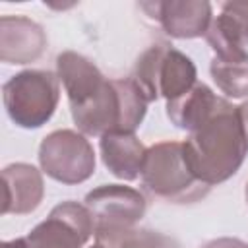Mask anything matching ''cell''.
<instances>
[{"instance_id": "1", "label": "cell", "mask_w": 248, "mask_h": 248, "mask_svg": "<svg viewBox=\"0 0 248 248\" xmlns=\"http://www.w3.org/2000/svg\"><path fill=\"white\" fill-rule=\"evenodd\" d=\"M56 76L62 81L74 124L81 134H134L145 118L147 99L132 78L108 79L85 56L64 50L56 56Z\"/></svg>"}, {"instance_id": "2", "label": "cell", "mask_w": 248, "mask_h": 248, "mask_svg": "<svg viewBox=\"0 0 248 248\" xmlns=\"http://www.w3.org/2000/svg\"><path fill=\"white\" fill-rule=\"evenodd\" d=\"M182 147L184 159L200 182L213 186L229 180L248 155V140L238 108L225 101L207 122L190 132Z\"/></svg>"}, {"instance_id": "3", "label": "cell", "mask_w": 248, "mask_h": 248, "mask_svg": "<svg viewBox=\"0 0 248 248\" xmlns=\"http://www.w3.org/2000/svg\"><path fill=\"white\" fill-rule=\"evenodd\" d=\"M141 180L153 196L170 203H194L205 198L211 188L192 174L184 159L182 141L151 145L145 153Z\"/></svg>"}, {"instance_id": "4", "label": "cell", "mask_w": 248, "mask_h": 248, "mask_svg": "<svg viewBox=\"0 0 248 248\" xmlns=\"http://www.w3.org/2000/svg\"><path fill=\"white\" fill-rule=\"evenodd\" d=\"M196 78L198 72L192 58L165 43L151 45L143 50L132 76L149 103L159 97L167 101L180 97L198 83Z\"/></svg>"}, {"instance_id": "5", "label": "cell", "mask_w": 248, "mask_h": 248, "mask_svg": "<svg viewBox=\"0 0 248 248\" xmlns=\"http://www.w3.org/2000/svg\"><path fill=\"white\" fill-rule=\"evenodd\" d=\"M4 107L10 120L25 130L41 128L50 120L60 99V79L48 70H23L4 87Z\"/></svg>"}, {"instance_id": "6", "label": "cell", "mask_w": 248, "mask_h": 248, "mask_svg": "<svg viewBox=\"0 0 248 248\" xmlns=\"http://www.w3.org/2000/svg\"><path fill=\"white\" fill-rule=\"evenodd\" d=\"M39 165L56 182L81 184L95 172V151L81 132L54 130L39 145Z\"/></svg>"}, {"instance_id": "7", "label": "cell", "mask_w": 248, "mask_h": 248, "mask_svg": "<svg viewBox=\"0 0 248 248\" xmlns=\"http://www.w3.org/2000/svg\"><path fill=\"white\" fill-rule=\"evenodd\" d=\"M95 225V234L116 232L136 227L145 215L147 202L143 194L124 184H105L91 190L83 203Z\"/></svg>"}, {"instance_id": "8", "label": "cell", "mask_w": 248, "mask_h": 248, "mask_svg": "<svg viewBox=\"0 0 248 248\" xmlns=\"http://www.w3.org/2000/svg\"><path fill=\"white\" fill-rule=\"evenodd\" d=\"M91 234H95V225L89 209L68 200L54 205L25 240L27 248H83Z\"/></svg>"}, {"instance_id": "9", "label": "cell", "mask_w": 248, "mask_h": 248, "mask_svg": "<svg viewBox=\"0 0 248 248\" xmlns=\"http://www.w3.org/2000/svg\"><path fill=\"white\" fill-rule=\"evenodd\" d=\"M205 41L217 60L248 62V0L225 2L211 19Z\"/></svg>"}, {"instance_id": "10", "label": "cell", "mask_w": 248, "mask_h": 248, "mask_svg": "<svg viewBox=\"0 0 248 248\" xmlns=\"http://www.w3.org/2000/svg\"><path fill=\"white\" fill-rule=\"evenodd\" d=\"M143 10L157 19L163 31L174 39H198L205 37L207 27L213 19L211 4L207 0H165L145 2Z\"/></svg>"}, {"instance_id": "11", "label": "cell", "mask_w": 248, "mask_h": 248, "mask_svg": "<svg viewBox=\"0 0 248 248\" xmlns=\"http://www.w3.org/2000/svg\"><path fill=\"white\" fill-rule=\"evenodd\" d=\"M46 48L45 29L25 16L0 17V60L4 64H29Z\"/></svg>"}, {"instance_id": "12", "label": "cell", "mask_w": 248, "mask_h": 248, "mask_svg": "<svg viewBox=\"0 0 248 248\" xmlns=\"http://www.w3.org/2000/svg\"><path fill=\"white\" fill-rule=\"evenodd\" d=\"M2 182V215H27L41 205L45 196V182L37 167L29 163H12L4 167Z\"/></svg>"}, {"instance_id": "13", "label": "cell", "mask_w": 248, "mask_h": 248, "mask_svg": "<svg viewBox=\"0 0 248 248\" xmlns=\"http://www.w3.org/2000/svg\"><path fill=\"white\" fill-rule=\"evenodd\" d=\"M101 157L105 167L120 180H136L141 174L145 161V145L136 134L128 132H108L101 136L99 141Z\"/></svg>"}, {"instance_id": "14", "label": "cell", "mask_w": 248, "mask_h": 248, "mask_svg": "<svg viewBox=\"0 0 248 248\" xmlns=\"http://www.w3.org/2000/svg\"><path fill=\"white\" fill-rule=\"evenodd\" d=\"M225 101L227 99L217 97L205 83H196L180 97L167 101V116L176 128L194 132L207 122Z\"/></svg>"}, {"instance_id": "15", "label": "cell", "mask_w": 248, "mask_h": 248, "mask_svg": "<svg viewBox=\"0 0 248 248\" xmlns=\"http://www.w3.org/2000/svg\"><path fill=\"white\" fill-rule=\"evenodd\" d=\"M95 240L103 248H180L176 240L163 232L136 227L116 232L95 234Z\"/></svg>"}, {"instance_id": "16", "label": "cell", "mask_w": 248, "mask_h": 248, "mask_svg": "<svg viewBox=\"0 0 248 248\" xmlns=\"http://www.w3.org/2000/svg\"><path fill=\"white\" fill-rule=\"evenodd\" d=\"M209 72L225 95L232 99L248 97V62H223L213 58Z\"/></svg>"}, {"instance_id": "17", "label": "cell", "mask_w": 248, "mask_h": 248, "mask_svg": "<svg viewBox=\"0 0 248 248\" xmlns=\"http://www.w3.org/2000/svg\"><path fill=\"white\" fill-rule=\"evenodd\" d=\"M202 248H248V242H244L240 238H232V236H221V238L209 240Z\"/></svg>"}, {"instance_id": "18", "label": "cell", "mask_w": 248, "mask_h": 248, "mask_svg": "<svg viewBox=\"0 0 248 248\" xmlns=\"http://www.w3.org/2000/svg\"><path fill=\"white\" fill-rule=\"evenodd\" d=\"M236 108H238V116H240V124H242V130H244V134H246V140H248V101H246V103H242V105H238Z\"/></svg>"}, {"instance_id": "19", "label": "cell", "mask_w": 248, "mask_h": 248, "mask_svg": "<svg viewBox=\"0 0 248 248\" xmlns=\"http://www.w3.org/2000/svg\"><path fill=\"white\" fill-rule=\"evenodd\" d=\"M0 248H27V240L25 238H14V240H4L0 244Z\"/></svg>"}, {"instance_id": "20", "label": "cell", "mask_w": 248, "mask_h": 248, "mask_svg": "<svg viewBox=\"0 0 248 248\" xmlns=\"http://www.w3.org/2000/svg\"><path fill=\"white\" fill-rule=\"evenodd\" d=\"M244 198H246V203H248V182H246V188H244Z\"/></svg>"}, {"instance_id": "21", "label": "cell", "mask_w": 248, "mask_h": 248, "mask_svg": "<svg viewBox=\"0 0 248 248\" xmlns=\"http://www.w3.org/2000/svg\"><path fill=\"white\" fill-rule=\"evenodd\" d=\"M91 248H103V246H101V244H95V246H91Z\"/></svg>"}]
</instances>
